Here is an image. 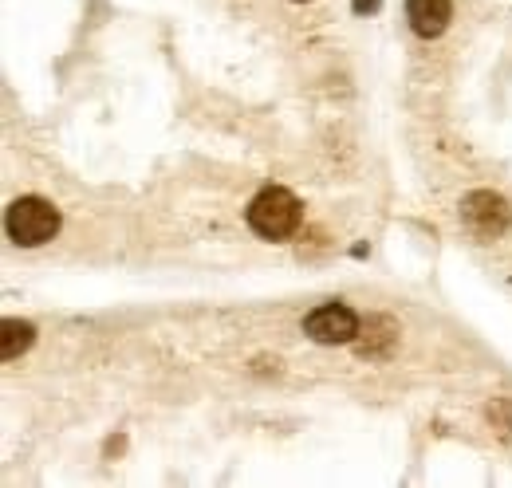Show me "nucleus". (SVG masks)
Instances as JSON below:
<instances>
[{
    "label": "nucleus",
    "instance_id": "f257e3e1",
    "mask_svg": "<svg viewBox=\"0 0 512 488\" xmlns=\"http://www.w3.org/2000/svg\"><path fill=\"white\" fill-rule=\"evenodd\" d=\"M245 221H249V229H253L256 237H264V241H288L300 229V221H304V205H300V197L292 189L268 185V189H260L249 201Z\"/></svg>",
    "mask_w": 512,
    "mask_h": 488
},
{
    "label": "nucleus",
    "instance_id": "f03ea898",
    "mask_svg": "<svg viewBox=\"0 0 512 488\" xmlns=\"http://www.w3.org/2000/svg\"><path fill=\"white\" fill-rule=\"evenodd\" d=\"M4 229L20 248H40L60 233V209L44 197H16L4 213Z\"/></svg>",
    "mask_w": 512,
    "mask_h": 488
},
{
    "label": "nucleus",
    "instance_id": "7ed1b4c3",
    "mask_svg": "<svg viewBox=\"0 0 512 488\" xmlns=\"http://www.w3.org/2000/svg\"><path fill=\"white\" fill-rule=\"evenodd\" d=\"M461 221L473 237L497 241L512 229V205L493 189H473L461 197Z\"/></svg>",
    "mask_w": 512,
    "mask_h": 488
},
{
    "label": "nucleus",
    "instance_id": "20e7f679",
    "mask_svg": "<svg viewBox=\"0 0 512 488\" xmlns=\"http://www.w3.org/2000/svg\"><path fill=\"white\" fill-rule=\"evenodd\" d=\"M363 319L347 304H323L304 319V335L323 347H339V343H355Z\"/></svg>",
    "mask_w": 512,
    "mask_h": 488
},
{
    "label": "nucleus",
    "instance_id": "39448f33",
    "mask_svg": "<svg viewBox=\"0 0 512 488\" xmlns=\"http://www.w3.org/2000/svg\"><path fill=\"white\" fill-rule=\"evenodd\" d=\"M398 323L390 315H367L359 335H355V351L359 359H390V351L398 347Z\"/></svg>",
    "mask_w": 512,
    "mask_h": 488
},
{
    "label": "nucleus",
    "instance_id": "423d86ee",
    "mask_svg": "<svg viewBox=\"0 0 512 488\" xmlns=\"http://www.w3.org/2000/svg\"><path fill=\"white\" fill-rule=\"evenodd\" d=\"M406 20L422 40H438L453 20V0H406Z\"/></svg>",
    "mask_w": 512,
    "mask_h": 488
},
{
    "label": "nucleus",
    "instance_id": "0eeeda50",
    "mask_svg": "<svg viewBox=\"0 0 512 488\" xmlns=\"http://www.w3.org/2000/svg\"><path fill=\"white\" fill-rule=\"evenodd\" d=\"M32 343H36V327H32L28 319H4V323H0V359H4V363L20 359Z\"/></svg>",
    "mask_w": 512,
    "mask_h": 488
},
{
    "label": "nucleus",
    "instance_id": "6e6552de",
    "mask_svg": "<svg viewBox=\"0 0 512 488\" xmlns=\"http://www.w3.org/2000/svg\"><path fill=\"white\" fill-rule=\"evenodd\" d=\"M485 422L501 441H512V398H493L485 406Z\"/></svg>",
    "mask_w": 512,
    "mask_h": 488
},
{
    "label": "nucleus",
    "instance_id": "1a4fd4ad",
    "mask_svg": "<svg viewBox=\"0 0 512 488\" xmlns=\"http://www.w3.org/2000/svg\"><path fill=\"white\" fill-rule=\"evenodd\" d=\"M379 4H383V0H351V8H355L359 16H371V12H379Z\"/></svg>",
    "mask_w": 512,
    "mask_h": 488
}]
</instances>
